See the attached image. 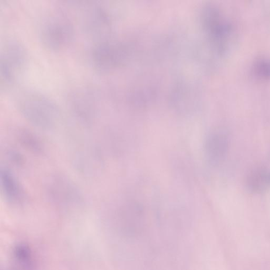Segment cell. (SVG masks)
<instances>
[{
  "instance_id": "6da1fadb",
  "label": "cell",
  "mask_w": 270,
  "mask_h": 270,
  "mask_svg": "<svg viewBox=\"0 0 270 270\" xmlns=\"http://www.w3.org/2000/svg\"><path fill=\"white\" fill-rule=\"evenodd\" d=\"M20 110L30 122L38 127L50 130L57 122V109L51 101L36 92H28L21 98Z\"/></svg>"
},
{
  "instance_id": "7a4b0ae2",
  "label": "cell",
  "mask_w": 270,
  "mask_h": 270,
  "mask_svg": "<svg viewBox=\"0 0 270 270\" xmlns=\"http://www.w3.org/2000/svg\"><path fill=\"white\" fill-rule=\"evenodd\" d=\"M48 193L50 200L63 210H75L83 205L80 192L75 185L62 176L53 177L48 185Z\"/></svg>"
},
{
  "instance_id": "3957f363",
  "label": "cell",
  "mask_w": 270,
  "mask_h": 270,
  "mask_svg": "<svg viewBox=\"0 0 270 270\" xmlns=\"http://www.w3.org/2000/svg\"><path fill=\"white\" fill-rule=\"evenodd\" d=\"M1 182L5 200L13 206L23 205L26 200V193L16 176L8 169H4L1 172Z\"/></svg>"
},
{
  "instance_id": "277c9868",
  "label": "cell",
  "mask_w": 270,
  "mask_h": 270,
  "mask_svg": "<svg viewBox=\"0 0 270 270\" xmlns=\"http://www.w3.org/2000/svg\"><path fill=\"white\" fill-rule=\"evenodd\" d=\"M121 232L128 237L139 236L145 228L143 210L137 206H131L123 211L120 218Z\"/></svg>"
},
{
  "instance_id": "5b68a950",
  "label": "cell",
  "mask_w": 270,
  "mask_h": 270,
  "mask_svg": "<svg viewBox=\"0 0 270 270\" xmlns=\"http://www.w3.org/2000/svg\"><path fill=\"white\" fill-rule=\"evenodd\" d=\"M42 33L44 43L48 47L57 49L67 41L71 34L70 28L65 22L54 20L47 24Z\"/></svg>"
}]
</instances>
